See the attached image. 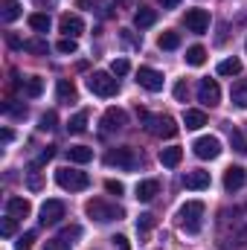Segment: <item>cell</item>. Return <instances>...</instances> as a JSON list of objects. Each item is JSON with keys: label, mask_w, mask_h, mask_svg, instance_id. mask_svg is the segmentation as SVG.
<instances>
[{"label": "cell", "mask_w": 247, "mask_h": 250, "mask_svg": "<svg viewBox=\"0 0 247 250\" xmlns=\"http://www.w3.org/2000/svg\"><path fill=\"white\" fill-rule=\"evenodd\" d=\"M84 212H87V218H93V221H99V224L120 221V218L125 215L123 207H117V204H108V201H102V198H90V201L84 204Z\"/></svg>", "instance_id": "6da1fadb"}, {"label": "cell", "mask_w": 247, "mask_h": 250, "mask_svg": "<svg viewBox=\"0 0 247 250\" xmlns=\"http://www.w3.org/2000/svg\"><path fill=\"white\" fill-rule=\"evenodd\" d=\"M204 212H206V207L201 201H186L184 207L178 209V221H181V227L186 233H198L201 224H204Z\"/></svg>", "instance_id": "7a4b0ae2"}, {"label": "cell", "mask_w": 247, "mask_h": 250, "mask_svg": "<svg viewBox=\"0 0 247 250\" xmlns=\"http://www.w3.org/2000/svg\"><path fill=\"white\" fill-rule=\"evenodd\" d=\"M56 184L67 192H82V189L90 187V178H87V172H79V169H70V166H64L56 172Z\"/></svg>", "instance_id": "3957f363"}, {"label": "cell", "mask_w": 247, "mask_h": 250, "mask_svg": "<svg viewBox=\"0 0 247 250\" xmlns=\"http://www.w3.org/2000/svg\"><path fill=\"white\" fill-rule=\"evenodd\" d=\"M87 87H90V93H96V96H117V90H120V82L111 76V73H93L90 79H87Z\"/></svg>", "instance_id": "277c9868"}, {"label": "cell", "mask_w": 247, "mask_h": 250, "mask_svg": "<svg viewBox=\"0 0 247 250\" xmlns=\"http://www.w3.org/2000/svg\"><path fill=\"white\" fill-rule=\"evenodd\" d=\"M105 166H117V169L131 172V169L137 166V154H134V148H128V146L108 148V151H105Z\"/></svg>", "instance_id": "5b68a950"}, {"label": "cell", "mask_w": 247, "mask_h": 250, "mask_svg": "<svg viewBox=\"0 0 247 250\" xmlns=\"http://www.w3.org/2000/svg\"><path fill=\"white\" fill-rule=\"evenodd\" d=\"M143 123H145V128H148L154 137H175V134H178V123H175L169 114H160V117H151V114H148Z\"/></svg>", "instance_id": "8992f818"}, {"label": "cell", "mask_w": 247, "mask_h": 250, "mask_svg": "<svg viewBox=\"0 0 247 250\" xmlns=\"http://www.w3.org/2000/svg\"><path fill=\"white\" fill-rule=\"evenodd\" d=\"M163 73L160 70H154V67H140L137 70V84L140 87H145L148 93H160L163 90Z\"/></svg>", "instance_id": "52a82bcc"}, {"label": "cell", "mask_w": 247, "mask_h": 250, "mask_svg": "<svg viewBox=\"0 0 247 250\" xmlns=\"http://www.w3.org/2000/svg\"><path fill=\"white\" fill-rule=\"evenodd\" d=\"M192 151H195V157H201V160H215V157L221 154V140H218V137H198V140L192 143Z\"/></svg>", "instance_id": "ba28073f"}, {"label": "cell", "mask_w": 247, "mask_h": 250, "mask_svg": "<svg viewBox=\"0 0 247 250\" xmlns=\"http://www.w3.org/2000/svg\"><path fill=\"white\" fill-rule=\"evenodd\" d=\"M184 26L189 32H195V35H204L209 29V12L206 9H186Z\"/></svg>", "instance_id": "9c48e42d"}, {"label": "cell", "mask_w": 247, "mask_h": 250, "mask_svg": "<svg viewBox=\"0 0 247 250\" xmlns=\"http://www.w3.org/2000/svg\"><path fill=\"white\" fill-rule=\"evenodd\" d=\"M198 102L206 105V108H215L221 102V87H218L215 79H201V84H198Z\"/></svg>", "instance_id": "30bf717a"}, {"label": "cell", "mask_w": 247, "mask_h": 250, "mask_svg": "<svg viewBox=\"0 0 247 250\" xmlns=\"http://www.w3.org/2000/svg\"><path fill=\"white\" fill-rule=\"evenodd\" d=\"M64 212H67V207H64V201H44V207H41V224L47 227V224H59L64 218Z\"/></svg>", "instance_id": "8fae6325"}, {"label": "cell", "mask_w": 247, "mask_h": 250, "mask_svg": "<svg viewBox=\"0 0 247 250\" xmlns=\"http://www.w3.org/2000/svg\"><path fill=\"white\" fill-rule=\"evenodd\" d=\"M59 29L64 32V38H79V35L84 32V21H82L79 15H62Z\"/></svg>", "instance_id": "7c38bea8"}, {"label": "cell", "mask_w": 247, "mask_h": 250, "mask_svg": "<svg viewBox=\"0 0 247 250\" xmlns=\"http://www.w3.org/2000/svg\"><path fill=\"white\" fill-rule=\"evenodd\" d=\"M245 184H247V172L242 166H230V169L224 172V189H227V192H239Z\"/></svg>", "instance_id": "4fadbf2b"}, {"label": "cell", "mask_w": 247, "mask_h": 250, "mask_svg": "<svg viewBox=\"0 0 247 250\" xmlns=\"http://www.w3.org/2000/svg\"><path fill=\"white\" fill-rule=\"evenodd\" d=\"M32 212V204L26 201V198H18V195H12L9 201H6V215H12V218H26Z\"/></svg>", "instance_id": "5bb4252c"}, {"label": "cell", "mask_w": 247, "mask_h": 250, "mask_svg": "<svg viewBox=\"0 0 247 250\" xmlns=\"http://www.w3.org/2000/svg\"><path fill=\"white\" fill-rule=\"evenodd\" d=\"M102 125H105V131H120V128L128 125V114L123 108H108L105 117H102Z\"/></svg>", "instance_id": "9a60e30c"}, {"label": "cell", "mask_w": 247, "mask_h": 250, "mask_svg": "<svg viewBox=\"0 0 247 250\" xmlns=\"http://www.w3.org/2000/svg\"><path fill=\"white\" fill-rule=\"evenodd\" d=\"M209 184H212V178H209V172H204V169L186 172V178H184V187H186V189H195V192H201V189H209Z\"/></svg>", "instance_id": "2e32d148"}, {"label": "cell", "mask_w": 247, "mask_h": 250, "mask_svg": "<svg viewBox=\"0 0 247 250\" xmlns=\"http://www.w3.org/2000/svg\"><path fill=\"white\" fill-rule=\"evenodd\" d=\"M157 192H160V181H140L137 184V201H143V204H148V201H154L157 198Z\"/></svg>", "instance_id": "e0dca14e"}, {"label": "cell", "mask_w": 247, "mask_h": 250, "mask_svg": "<svg viewBox=\"0 0 247 250\" xmlns=\"http://www.w3.org/2000/svg\"><path fill=\"white\" fill-rule=\"evenodd\" d=\"M56 96H59V102H64V105L76 102V99H79V93H76V84H73L70 79H59V84H56Z\"/></svg>", "instance_id": "ac0fdd59"}, {"label": "cell", "mask_w": 247, "mask_h": 250, "mask_svg": "<svg viewBox=\"0 0 247 250\" xmlns=\"http://www.w3.org/2000/svg\"><path fill=\"white\" fill-rule=\"evenodd\" d=\"M154 21H157V12L148 9V6H140L134 12V26L137 29H148V26H154Z\"/></svg>", "instance_id": "d6986e66"}, {"label": "cell", "mask_w": 247, "mask_h": 250, "mask_svg": "<svg viewBox=\"0 0 247 250\" xmlns=\"http://www.w3.org/2000/svg\"><path fill=\"white\" fill-rule=\"evenodd\" d=\"M67 160L70 163H79V166L82 163H90L93 160V148H87V146H70L67 148Z\"/></svg>", "instance_id": "ffe728a7"}, {"label": "cell", "mask_w": 247, "mask_h": 250, "mask_svg": "<svg viewBox=\"0 0 247 250\" xmlns=\"http://www.w3.org/2000/svg\"><path fill=\"white\" fill-rule=\"evenodd\" d=\"M21 18V3L18 0H3L0 3V21L3 23H12V21H18Z\"/></svg>", "instance_id": "44dd1931"}, {"label": "cell", "mask_w": 247, "mask_h": 250, "mask_svg": "<svg viewBox=\"0 0 247 250\" xmlns=\"http://www.w3.org/2000/svg\"><path fill=\"white\" fill-rule=\"evenodd\" d=\"M181 160H184V148H178V146H169V148L160 151V163H163L166 169H175Z\"/></svg>", "instance_id": "7402d4cb"}, {"label": "cell", "mask_w": 247, "mask_h": 250, "mask_svg": "<svg viewBox=\"0 0 247 250\" xmlns=\"http://www.w3.org/2000/svg\"><path fill=\"white\" fill-rule=\"evenodd\" d=\"M184 125L189 128V131H198V128H204V125H206V114H204V111L189 108V111H184Z\"/></svg>", "instance_id": "603a6c76"}, {"label": "cell", "mask_w": 247, "mask_h": 250, "mask_svg": "<svg viewBox=\"0 0 247 250\" xmlns=\"http://www.w3.org/2000/svg\"><path fill=\"white\" fill-rule=\"evenodd\" d=\"M230 99H233V105H236V108H247V79H239V82L233 84Z\"/></svg>", "instance_id": "cb8c5ba5"}, {"label": "cell", "mask_w": 247, "mask_h": 250, "mask_svg": "<svg viewBox=\"0 0 247 250\" xmlns=\"http://www.w3.org/2000/svg\"><path fill=\"white\" fill-rule=\"evenodd\" d=\"M157 47H160V50H178V47H181V35H178L175 29H166V32H160Z\"/></svg>", "instance_id": "d4e9b609"}, {"label": "cell", "mask_w": 247, "mask_h": 250, "mask_svg": "<svg viewBox=\"0 0 247 250\" xmlns=\"http://www.w3.org/2000/svg\"><path fill=\"white\" fill-rule=\"evenodd\" d=\"M23 93L32 96V99L41 96V93H44V79H41V76H29V79H23Z\"/></svg>", "instance_id": "484cf974"}, {"label": "cell", "mask_w": 247, "mask_h": 250, "mask_svg": "<svg viewBox=\"0 0 247 250\" xmlns=\"http://www.w3.org/2000/svg\"><path fill=\"white\" fill-rule=\"evenodd\" d=\"M50 15H44V12H35V15H29V26L35 29V32H50Z\"/></svg>", "instance_id": "4316f807"}, {"label": "cell", "mask_w": 247, "mask_h": 250, "mask_svg": "<svg viewBox=\"0 0 247 250\" xmlns=\"http://www.w3.org/2000/svg\"><path fill=\"white\" fill-rule=\"evenodd\" d=\"M184 59H186V64H192V67H201V64L206 62V50L195 44V47H189V50H186Z\"/></svg>", "instance_id": "83f0119b"}, {"label": "cell", "mask_w": 247, "mask_h": 250, "mask_svg": "<svg viewBox=\"0 0 247 250\" xmlns=\"http://www.w3.org/2000/svg\"><path fill=\"white\" fill-rule=\"evenodd\" d=\"M67 131H70V134H84V131H87V111H79V114L67 123Z\"/></svg>", "instance_id": "f1b7e54d"}, {"label": "cell", "mask_w": 247, "mask_h": 250, "mask_svg": "<svg viewBox=\"0 0 247 250\" xmlns=\"http://www.w3.org/2000/svg\"><path fill=\"white\" fill-rule=\"evenodd\" d=\"M242 73V62L239 59H224L218 64V76H239Z\"/></svg>", "instance_id": "f546056e"}, {"label": "cell", "mask_w": 247, "mask_h": 250, "mask_svg": "<svg viewBox=\"0 0 247 250\" xmlns=\"http://www.w3.org/2000/svg\"><path fill=\"white\" fill-rule=\"evenodd\" d=\"M23 50H26V53H35V56H47L50 44H47L44 38H32V41H23Z\"/></svg>", "instance_id": "4dcf8cb0"}, {"label": "cell", "mask_w": 247, "mask_h": 250, "mask_svg": "<svg viewBox=\"0 0 247 250\" xmlns=\"http://www.w3.org/2000/svg\"><path fill=\"white\" fill-rule=\"evenodd\" d=\"M230 143H233V148L239 151V154H247V140L242 131H236V128H230Z\"/></svg>", "instance_id": "1f68e13d"}, {"label": "cell", "mask_w": 247, "mask_h": 250, "mask_svg": "<svg viewBox=\"0 0 247 250\" xmlns=\"http://www.w3.org/2000/svg\"><path fill=\"white\" fill-rule=\"evenodd\" d=\"M56 50H59L62 56H73V53L79 50V44H76V38H62V41L56 44Z\"/></svg>", "instance_id": "d6a6232c"}, {"label": "cell", "mask_w": 247, "mask_h": 250, "mask_svg": "<svg viewBox=\"0 0 247 250\" xmlns=\"http://www.w3.org/2000/svg\"><path fill=\"white\" fill-rule=\"evenodd\" d=\"M59 123V117H56V111H47V114H41V120H38V128L41 131H53Z\"/></svg>", "instance_id": "836d02e7"}, {"label": "cell", "mask_w": 247, "mask_h": 250, "mask_svg": "<svg viewBox=\"0 0 247 250\" xmlns=\"http://www.w3.org/2000/svg\"><path fill=\"white\" fill-rule=\"evenodd\" d=\"M32 242H35V233H32V230H29V233H21L18 242H15V250H29Z\"/></svg>", "instance_id": "e575fe53"}, {"label": "cell", "mask_w": 247, "mask_h": 250, "mask_svg": "<svg viewBox=\"0 0 247 250\" xmlns=\"http://www.w3.org/2000/svg\"><path fill=\"white\" fill-rule=\"evenodd\" d=\"M151 227H154V215H151V212H143V215L137 218V230L145 233V230H151Z\"/></svg>", "instance_id": "d590c367"}, {"label": "cell", "mask_w": 247, "mask_h": 250, "mask_svg": "<svg viewBox=\"0 0 247 250\" xmlns=\"http://www.w3.org/2000/svg\"><path fill=\"white\" fill-rule=\"evenodd\" d=\"M15 221H18V218H12V215H6V218L0 221V233H3L6 239H12V236H15Z\"/></svg>", "instance_id": "8d00e7d4"}, {"label": "cell", "mask_w": 247, "mask_h": 250, "mask_svg": "<svg viewBox=\"0 0 247 250\" xmlns=\"http://www.w3.org/2000/svg\"><path fill=\"white\" fill-rule=\"evenodd\" d=\"M128 70H131L128 59H114V64H111V73H114V76H125Z\"/></svg>", "instance_id": "74e56055"}, {"label": "cell", "mask_w": 247, "mask_h": 250, "mask_svg": "<svg viewBox=\"0 0 247 250\" xmlns=\"http://www.w3.org/2000/svg\"><path fill=\"white\" fill-rule=\"evenodd\" d=\"M186 96H189V84H186V79H181V82L175 84V99H178V102H186Z\"/></svg>", "instance_id": "f35d334b"}, {"label": "cell", "mask_w": 247, "mask_h": 250, "mask_svg": "<svg viewBox=\"0 0 247 250\" xmlns=\"http://www.w3.org/2000/svg\"><path fill=\"white\" fill-rule=\"evenodd\" d=\"M29 189H35V192L41 189V175H38V163H35V166L29 169Z\"/></svg>", "instance_id": "ab89813d"}, {"label": "cell", "mask_w": 247, "mask_h": 250, "mask_svg": "<svg viewBox=\"0 0 247 250\" xmlns=\"http://www.w3.org/2000/svg\"><path fill=\"white\" fill-rule=\"evenodd\" d=\"M53 157H56V146H47V148H44V151H41V154H38V160H35V163H38V166H41V163H50V160H53Z\"/></svg>", "instance_id": "60d3db41"}, {"label": "cell", "mask_w": 247, "mask_h": 250, "mask_svg": "<svg viewBox=\"0 0 247 250\" xmlns=\"http://www.w3.org/2000/svg\"><path fill=\"white\" fill-rule=\"evenodd\" d=\"M105 189H108L111 195H117V198H120V195H123V192H125L123 181H105Z\"/></svg>", "instance_id": "b9f144b4"}, {"label": "cell", "mask_w": 247, "mask_h": 250, "mask_svg": "<svg viewBox=\"0 0 247 250\" xmlns=\"http://www.w3.org/2000/svg\"><path fill=\"white\" fill-rule=\"evenodd\" d=\"M3 111H6V114H12V117H26V108L12 105V102H6V105H3Z\"/></svg>", "instance_id": "7bdbcfd3"}, {"label": "cell", "mask_w": 247, "mask_h": 250, "mask_svg": "<svg viewBox=\"0 0 247 250\" xmlns=\"http://www.w3.org/2000/svg\"><path fill=\"white\" fill-rule=\"evenodd\" d=\"M44 250H70V245H67L64 239H50V242L44 245Z\"/></svg>", "instance_id": "ee69618b"}, {"label": "cell", "mask_w": 247, "mask_h": 250, "mask_svg": "<svg viewBox=\"0 0 247 250\" xmlns=\"http://www.w3.org/2000/svg\"><path fill=\"white\" fill-rule=\"evenodd\" d=\"M111 242H114V248H117V250H131V245H128V239H125V236H114Z\"/></svg>", "instance_id": "f6af8a7d"}, {"label": "cell", "mask_w": 247, "mask_h": 250, "mask_svg": "<svg viewBox=\"0 0 247 250\" xmlns=\"http://www.w3.org/2000/svg\"><path fill=\"white\" fill-rule=\"evenodd\" d=\"M76 236H82V230H79V227H67V230L62 233V239H76Z\"/></svg>", "instance_id": "bcb514c9"}, {"label": "cell", "mask_w": 247, "mask_h": 250, "mask_svg": "<svg viewBox=\"0 0 247 250\" xmlns=\"http://www.w3.org/2000/svg\"><path fill=\"white\" fill-rule=\"evenodd\" d=\"M12 137H15V134H12V128H3V131H0V140H3V146H6V143H12Z\"/></svg>", "instance_id": "7dc6e473"}, {"label": "cell", "mask_w": 247, "mask_h": 250, "mask_svg": "<svg viewBox=\"0 0 247 250\" xmlns=\"http://www.w3.org/2000/svg\"><path fill=\"white\" fill-rule=\"evenodd\" d=\"M96 3H99V0H76V6H79V9H93Z\"/></svg>", "instance_id": "c3c4849f"}, {"label": "cell", "mask_w": 247, "mask_h": 250, "mask_svg": "<svg viewBox=\"0 0 247 250\" xmlns=\"http://www.w3.org/2000/svg\"><path fill=\"white\" fill-rule=\"evenodd\" d=\"M157 3H160L163 9H175V6H178V0H157Z\"/></svg>", "instance_id": "681fc988"}]
</instances>
